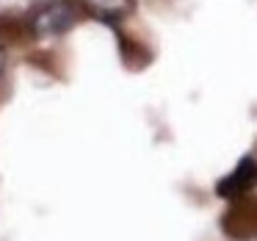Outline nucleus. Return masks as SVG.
I'll return each mask as SVG.
<instances>
[{"mask_svg": "<svg viewBox=\"0 0 257 241\" xmlns=\"http://www.w3.org/2000/svg\"><path fill=\"white\" fill-rule=\"evenodd\" d=\"M78 25V9L69 0H50L42 9H36L31 17V31L36 36H61Z\"/></svg>", "mask_w": 257, "mask_h": 241, "instance_id": "f257e3e1", "label": "nucleus"}, {"mask_svg": "<svg viewBox=\"0 0 257 241\" xmlns=\"http://www.w3.org/2000/svg\"><path fill=\"white\" fill-rule=\"evenodd\" d=\"M254 186H257V161L246 155L243 161H240L238 167H235L232 172L227 175V178L218 180L216 191L224 197V200H235V197H240V194H246V191H251Z\"/></svg>", "mask_w": 257, "mask_h": 241, "instance_id": "f03ea898", "label": "nucleus"}, {"mask_svg": "<svg viewBox=\"0 0 257 241\" xmlns=\"http://www.w3.org/2000/svg\"><path fill=\"white\" fill-rule=\"evenodd\" d=\"M78 6L100 23H122L136 9V0H78Z\"/></svg>", "mask_w": 257, "mask_h": 241, "instance_id": "7ed1b4c3", "label": "nucleus"}, {"mask_svg": "<svg viewBox=\"0 0 257 241\" xmlns=\"http://www.w3.org/2000/svg\"><path fill=\"white\" fill-rule=\"evenodd\" d=\"M3 69H6V50L0 47V75H3Z\"/></svg>", "mask_w": 257, "mask_h": 241, "instance_id": "20e7f679", "label": "nucleus"}]
</instances>
